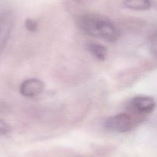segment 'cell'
I'll return each instance as SVG.
<instances>
[{
    "instance_id": "3957f363",
    "label": "cell",
    "mask_w": 157,
    "mask_h": 157,
    "mask_svg": "<svg viewBox=\"0 0 157 157\" xmlns=\"http://www.w3.org/2000/svg\"><path fill=\"white\" fill-rule=\"evenodd\" d=\"M128 107L132 112L137 115H147L155 109L156 102L150 96L138 95L130 100Z\"/></svg>"
},
{
    "instance_id": "8992f818",
    "label": "cell",
    "mask_w": 157,
    "mask_h": 157,
    "mask_svg": "<svg viewBox=\"0 0 157 157\" xmlns=\"http://www.w3.org/2000/svg\"><path fill=\"white\" fill-rule=\"evenodd\" d=\"M87 49L97 59L104 61L107 55V49L103 45L96 42H89L87 44Z\"/></svg>"
},
{
    "instance_id": "5b68a950",
    "label": "cell",
    "mask_w": 157,
    "mask_h": 157,
    "mask_svg": "<svg viewBox=\"0 0 157 157\" xmlns=\"http://www.w3.org/2000/svg\"><path fill=\"white\" fill-rule=\"evenodd\" d=\"M44 85L38 78H28L25 80L19 87V92L25 97H35L44 90Z\"/></svg>"
},
{
    "instance_id": "30bf717a",
    "label": "cell",
    "mask_w": 157,
    "mask_h": 157,
    "mask_svg": "<svg viewBox=\"0 0 157 157\" xmlns=\"http://www.w3.org/2000/svg\"><path fill=\"white\" fill-rule=\"evenodd\" d=\"M10 132V126L7 123L0 118V136L7 135Z\"/></svg>"
},
{
    "instance_id": "ba28073f",
    "label": "cell",
    "mask_w": 157,
    "mask_h": 157,
    "mask_svg": "<svg viewBox=\"0 0 157 157\" xmlns=\"http://www.w3.org/2000/svg\"><path fill=\"white\" fill-rule=\"evenodd\" d=\"M148 46L152 55L157 58V31L153 32L149 38Z\"/></svg>"
},
{
    "instance_id": "7a4b0ae2",
    "label": "cell",
    "mask_w": 157,
    "mask_h": 157,
    "mask_svg": "<svg viewBox=\"0 0 157 157\" xmlns=\"http://www.w3.org/2000/svg\"><path fill=\"white\" fill-rule=\"evenodd\" d=\"M104 126L109 131L118 133L130 132L133 129L134 120L127 113H120L110 116L104 123Z\"/></svg>"
},
{
    "instance_id": "277c9868",
    "label": "cell",
    "mask_w": 157,
    "mask_h": 157,
    "mask_svg": "<svg viewBox=\"0 0 157 157\" xmlns=\"http://www.w3.org/2000/svg\"><path fill=\"white\" fill-rule=\"evenodd\" d=\"M13 14L9 11L0 13V55L6 46L14 26Z\"/></svg>"
},
{
    "instance_id": "6da1fadb",
    "label": "cell",
    "mask_w": 157,
    "mask_h": 157,
    "mask_svg": "<svg viewBox=\"0 0 157 157\" xmlns=\"http://www.w3.org/2000/svg\"><path fill=\"white\" fill-rule=\"evenodd\" d=\"M80 29L90 36L113 42L120 37V31L108 18L99 14H84L78 18Z\"/></svg>"
},
{
    "instance_id": "52a82bcc",
    "label": "cell",
    "mask_w": 157,
    "mask_h": 157,
    "mask_svg": "<svg viewBox=\"0 0 157 157\" xmlns=\"http://www.w3.org/2000/svg\"><path fill=\"white\" fill-rule=\"evenodd\" d=\"M124 6L129 9L136 11H144L151 7L150 0H125Z\"/></svg>"
},
{
    "instance_id": "9c48e42d",
    "label": "cell",
    "mask_w": 157,
    "mask_h": 157,
    "mask_svg": "<svg viewBox=\"0 0 157 157\" xmlns=\"http://www.w3.org/2000/svg\"><path fill=\"white\" fill-rule=\"evenodd\" d=\"M25 26L29 32H35L38 29V22L33 18H27L25 22Z\"/></svg>"
}]
</instances>
